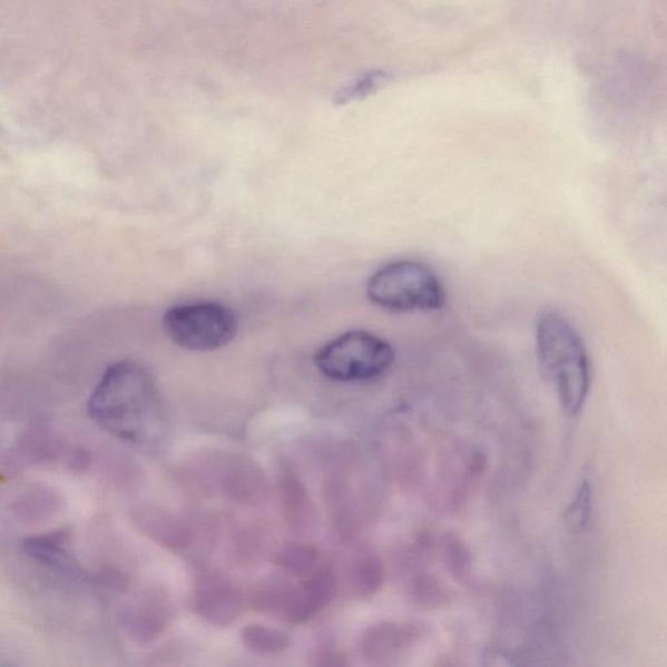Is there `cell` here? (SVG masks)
I'll return each instance as SVG.
<instances>
[{
	"instance_id": "5bb4252c",
	"label": "cell",
	"mask_w": 667,
	"mask_h": 667,
	"mask_svg": "<svg viewBox=\"0 0 667 667\" xmlns=\"http://www.w3.org/2000/svg\"><path fill=\"white\" fill-rule=\"evenodd\" d=\"M385 567L379 557L364 555L351 565L349 580L352 592L359 597L377 594L385 581Z\"/></svg>"
},
{
	"instance_id": "52a82bcc",
	"label": "cell",
	"mask_w": 667,
	"mask_h": 667,
	"mask_svg": "<svg viewBox=\"0 0 667 667\" xmlns=\"http://www.w3.org/2000/svg\"><path fill=\"white\" fill-rule=\"evenodd\" d=\"M335 587L336 578L332 567L322 565L316 572L294 587L285 618L290 622L302 624L316 617L332 600Z\"/></svg>"
},
{
	"instance_id": "7c38bea8",
	"label": "cell",
	"mask_w": 667,
	"mask_h": 667,
	"mask_svg": "<svg viewBox=\"0 0 667 667\" xmlns=\"http://www.w3.org/2000/svg\"><path fill=\"white\" fill-rule=\"evenodd\" d=\"M67 542L68 534L60 531L28 538L22 542V548L30 558L50 567L51 570L80 577V567L73 561L70 551H68Z\"/></svg>"
},
{
	"instance_id": "9a60e30c",
	"label": "cell",
	"mask_w": 667,
	"mask_h": 667,
	"mask_svg": "<svg viewBox=\"0 0 667 667\" xmlns=\"http://www.w3.org/2000/svg\"><path fill=\"white\" fill-rule=\"evenodd\" d=\"M243 646L259 656L281 655L290 648L286 632L265 625L245 626L241 634Z\"/></svg>"
},
{
	"instance_id": "30bf717a",
	"label": "cell",
	"mask_w": 667,
	"mask_h": 667,
	"mask_svg": "<svg viewBox=\"0 0 667 667\" xmlns=\"http://www.w3.org/2000/svg\"><path fill=\"white\" fill-rule=\"evenodd\" d=\"M418 636L413 626L382 622L367 628L360 640V649L370 661L382 663L412 646Z\"/></svg>"
},
{
	"instance_id": "ffe728a7",
	"label": "cell",
	"mask_w": 667,
	"mask_h": 667,
	"mask_svg": "<svg viewBox=\"0 0 667 667\" xmlns=\"http://www.w3.org/2000/svg\"><path fill=\"white\" fill-rule=\"evenodd\" d=\"M592 487L582 481L565 513L566 526L571 533H581L587 528L592 516Z\"/></svg>"
},
{
	"instance_id": "8992f818",
	"label": "cell",
	"mask_w": 667,
	"mask_h": 667,
	"mask_svg": "<svg viewBox=\"0 0 667 667\" xmlns=\"http://www.w3.org/2000/svg\"><path fill=\"white\" fill-rule=\"evenodd\" d=\"M243 602L239 587L217 572L203 573L192 595V605L197 615L218 627L232 626L241 616Z\"/></svg>"
},
{
	"instance_id": "e0dca14e",
	"label": "cell",
	"mask_w": 667,
	"mask_h": 667,
	"mask_svg": "<svg viewBox=\"0 0 667 667\" xmlns=\"http://www.w3.org/2000/svg\"><path fill=\"white\" fill-rule=\"evenodd\" d=\"M274 562L283 571L298 578L310 577L322 566L317 550L310 546H301V543H291V546L282 548L275 556Z\"/></svg>"
},
{
	"instance_id": "ba28073f",
	"label": "cell",
	"mask_w": 667,
	"mask_h": 667,
	"mask_svg": "<svg viewBox=\"0 0 667 667\" xmlns=\"http://www.w3.org/2000/svg\"><path fill=\"white\" fill-rule=\"evenodd\" d=\"M171 618V605L167 597L158 590H153L130 605L122 616V626L133 638L145 643L164 634Z\"/></svg>"
},
{
	"instance_id": "2e32d148",
	"label": "cell",
	"mask_w": 667,
	"mask_h": 667,
	"mask_svg": "<svg viewBox=\"0 0 667 667\" xmlns=\"http://www.w3.org/2000/svg\"><path fill=\"white\" fill-rule=\"evenodd\" d=\"M293 590V586L281 580L259 582L251 592L252 607L264 615L285 617Z\"/></svg>"
},
{
	"instance_id": "5b68a950",
	"label": "cell",
	"mask_w": 667,
	"mask_h": 667,
	"mask_svg": "<svg viewBox=\"0 0 667 667\" xmlns=\"http://www.w3.org/2000/svg\"><path fill=\"white\" fill-rule=\"evenodd\" d=\"M165 332L176 346L190 351H214L235 339V313L218 303L173 306L164 316Z\"/></svg>"
},
{
	"instance_id": "d6986e66",
	"label": "cell",
	"mask_w": 667,
	"mask_h": 667,
	"mask_svg": "<svg viewBox=\"0 0 667 667\" xmlns=\"http://www.w3.org/2000/svg\"><path fill=\"white\" fill-rule=\"evenodd\" d=\"M441 556L447 569L458 580H465L472 571V556L458 536L448 533L441 539Z\"/></svg>"
},
{
	"instance_id": "6da1fadb",
	"label": "cell",
	"mask_w": 667,
	"mask_h": 667,
	"mask_svg": "<svg viewBox=\"0 0 667 667\" xmlns=\"http://www.w3.org/2000/svg\"><path fill=\"white\" fill-rule=\"evenodd\" d=\"M91 420L118 439L143 447L164 440L166 418L157 382L144 365L107 367L88 402Z\"/></svg>"
},
{
	"instance_id": "4fadbf2b",
	"label": "cell",
	"mask_w": 667,
	"mask_h": 667,
	"mask_svg": "<svg viewBox=\"0 0 667 667\" xmlns=\"http://www.w3.org/2000/svg\"><path fill=\"white\" fill-rule=\"evenodd\" d=\"M279 493L287 523L296 532L310 528L313 510L308 490L293 469H283L279 477Z\"/></svg>"
},
{
	"instance_id": "ac0fdd59",
	"label": "cell",
	"mask_w": 667,
	"mask_h": 667,
	"mask_svg": "<svg viewBox=\"0 0 667 667\" xmlns=\"http://www.w3.org/2000/svg\"><path fill=\"white\" fill-rule=\"evenodd\" d=\"M390 80L391 75L386 71H367L336 91L334 104L336 106H346L352 102L362 101V99L377 94L380 89L386 87Z\"/></svg>"
},
{
	"instance_id": "8fae6325",
	"label": "cell",
	"mask_w": 667,
	"mask_h": 667,
	"mask_svg": "<svg viewBox=\"0 0 667 667\" xmlns=\"http://www.w3.org/2000/svg\"><path fill=\"white\" fill-rule=\"evenodd\" d=\"M135 520L150 539L170 550L180 551L194 539L189 528L170 512L147 508L137 511Z\"/></svg>"
},
{
	"instance_id": "7a4b0ae2",
	"label": "cell",
	"mask_w": 667,
	"mask_h": 667,
	"mask_svg": "<svg viewBox=\"0 0 667 667\" xmlns=\"http://www.w3.org/2000/svg\"><path fill=\"white\" fill-rule=\"evenodd\" d=\"M536 352L543 379L555 388L565 415L578 416L587 402L592 373L577 328L561 313H543L536 326Z\"/></svg>"
},
{
	"instance_id": "277c9868",
	"label": "cell",
	"mask_w": 667,
	"mask_h": 667,
	"mask_svg": "<svg viewBox=\"0 0 667 667\" xmlns=\"http://www.w3.org/2000/svg\"><path fill=\"white\" fill-rule=\"evenodd\" d=\"M394 359L391 344L364 330H351L320 349L314 363L330 380L359 382L385 374Z\"/></svg>"
},
{
	"instance_id": "3957f363",
	"label": "cell",
	"mask_w": 667,
	"mask_h": 667,
	"mask_svg": "<svg viewBox=\"0 0 667 667\" xmlns=\"http://www.w3.org/2000/svg\"><path fill=\"white\" fill-rule=\"evenodd\" d=\"M366 296L380 308L395 313L439 311L447 303L434 272L409 259L380 267L367 281Z\"/></svg>"
},
{
	"instance_id": "44dd1931",
	"label": "cell",
	"mask_w": 667,
	"mask_h": 667,
	"mask_svg": "<svg viewBox=\"0 0 667 667\" xmlns=\"http://www.w3.org/2000/svg\"><path fill=\"white\" fill-rule=\"evenodd\" d=\"M412 595L420 605L431 608L435 607V605L443 604L444 598L448 597L441 582L432 577H428V575H425V577H420L413 582Z\"/></svg>"
},
{
	"instance_id": "9c48e42d",
	"label": "cell",
	"mask_w": 667,
	"mask_h": 667,
	"mask_svg": "<svg viewBox=\"0 0 667 667\" xmlns=\"http://www.w3.org/2000/svg\"><path fill=\"white\" fill-rule=\"evenodd\" d=\"M218 484L227 500L237 503L257 504L263 502L267 494L264 472L249 460H229Z\"/></svg>"
}]
</instances>
